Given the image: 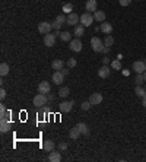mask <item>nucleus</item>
I'll return each mask as SVG.
<instances>
[{"label": "nucleus", "mask_w": 146, "mask_h": 162, "mask_svg": "<svg viewBox=\"0 0 146 162\" xmlns=\"http://www.w3.org/2000/svg\"><path fill=\"white\" fill-rule=\"evenodd\" d=\"M47 102H48V98H47V95L45 94H38V95H35L32 99V104L35 107H44V105H47Z\"/></svg>", "instance_id": "obj_1"}, {"label": "nucleus", "mask_w": 146, "mask_h": 162, "mask_svg": "<svg viewBox=\"0 0 146 162\" xmlns=\"http://www.w3.org/2000/svg\"><path fill=\"white\" fill-rule=\"evenodd\" d=\"M67 22V18L65 15H57L56 19H54V22H53V29H56V31H60V28L63 26V25Z\"/></svg>", "instance_id": "obj_2"}, {"label": "nucleus", "mask_w": 146, "mask_h": 162, "mask_svg": "<svg viewBox=\"0 0 146 162\" xmlns=\"http://www.w3.org/2000/svg\"><path fill=\"white\" fill-rule=\"evenodd\" d=\"M94 21H95V18L94 15H91V12H85L83 15H81V24L83 26H91Z\"/></svg>", "instance_id": "obj_3"}, {"label": "nucleus", "mask_w": 146, "mask_h": 162, "mask_svg": "<svg viewBox=\"0 0 146 162\" xmlns=\"http://www.w3.org/2000/svg\"><path fill=\"white\" fill-rule=\"evenodd\" d=\"M91 47H92V50H94L95 53H99V51H102V48H104V44H102V41L99 40L98 37H94V38L91 40Z\"/></svg>", "instance_id": "obj_4"}, {"label": "nucleus", "mask_w": 146, "mask_h": 162, "mask_svg": "<svg viewBox=\"0 0 146 162\" xmlns=\"http://www.w3.org/2000/svg\"><path fill=\"white\" fill-rule=\"evenodd\" d=\"M53 29V25L50 24V22H40L38 24V32L42 34V35H47V34H50V31Z\"/></svg>", "instance_id": "obj_5"}, {"label": "nucleus", "mask_w": 146, "mask_h": 162, "mask_svg": "<svg viewBox=\"0 0 146 162\" xmlns=\"http://www.w3.org/2000/svg\"><path fill=\"white\" fill-rule=\"evenodd\" d=\"M73 105H75V101H63V102L58 105V108H60L61 113H70Z\"/></svg>", "instance_id": "obj_6"}, {"label": "nucleus", "mask_w": 146, "mask_h": 162, "mask_svg": "<svg viewBox=\"0 0 146 162\" xmlns=\"http://www.w3.org/2000/svg\"><path fill=\"white\" fill-rule=\"evenodd\" d=\"M56 34H47V35H44V45L45 47H54V44H56Z\"/></svg>", "instance_id": "obj_7"}, {"label": "nucleus", "mask_w": 146, "mask_h": 162, "mask_svg": "<svg viewBox=\"0 0 146 162\" xmlns=\"http://www.w3.org/2000/svg\"><path fill=\"white\" fill-rule=\"evenodd\" d=\"M69 47H70V50L72 51H75V53H79V51H82V42L79 38H75V40H72L70 42H69Z\"/></svg>", "instance_id": "obj_8"}, {"label": "nucleus", "mask_w": 146, "mask_h": 162, "mask_svg": "<svg viewBox=\"0 0 146 162\" xmlns=\"http://www.w3.org/2000/svg\"><path fill=\"white\" fill-rule=\"evenodd\" d=\"M89 102L92 104V105H98V104H101V102H102V94H99V92H94V94H91Z\"/></svg>", "instance_id": "obj_9"}, {"label": "nucleus", "mask_w": 146, "mask_h": 162, "mask_svg": "<svg viewBox=\"0 0 146 162\" xmlns=\"http://www.w3.org/2000/svg\"><path fill=\"white\" fill-rule=\"evenodd\" d=\"M12 127V123L9 121V118H0V131L2 133H8Z\"/></svg>", "instance_id": "obj_10"}, {"label": "nucleus", "mask_w": 146, "mask_h": 162, "mask_svg": "<svg viewBox=\"0 0 146 162\" xmlns=\"http://www.w3.org/2000/svg\"><path fill=\"white\" fill-rule=\"evenodd\" d=\"M79 21H81V18L78 16L76 13H69L67 15V22L66 24L67 25H72V26H76V25H79Z\"/></svg>", "instance_id": "obj_11"}, {"label": "nucleus", "mask_w": 146, "mask_h": 162, "mask_svg": "<svg viewBox=\"0 0 146 162\" xmlns=\"http://www.w3.org/2000/svg\"><path fill=\"white\" fill-rule=\"evenodd\" d=\"M51 79H53V82H54L56 85H61V83L65 82V74L60 72V70H56V72L53 73V78H51Z\"/></svg>", "instance_id": "obj_12"}, {"label": "nucleus", "mask_w": 146, "mask_h": 162, "mask_svg": "<svg viewBox=\"0 0 146 162\" xmlns=\"http://www.w3.org/2000/svg\"><path fill=\"white\" fill-rule=\"evenodd\" d=\"M50 91H51V85H50L48 82H41L40 85H38V94H50Z\"/></svg>", "instance_id": "obj_13"}, {"label": "nucleus", "mask_w": 146, "mask_h": 162, "mask_svg": "<svg viewBox=\"0 0 146 162\" xmlns=\"http://www.w3.org/2000/svg\"><path fill=\"white\" fill-rule=\"evenodd\" d=\"M133 70L136 73H143L146 70V63L145 61H134L133 63Z\"/></svg>", "instance_id": "obj_14"}, {"label": "nucleus", "mask_w": 146, "mask_h": 162, "mask_svg": "<svg viewBox=\"0 0 146 162\" xmlns=\"http://www.w3.org/2000/svg\"><path fill=\"white\" fill-rule=\"evenodd\" d=\"M42 147H44V150H45V152H51V150H54V149H56V143H54V142H53V140H44V143H42Z\"/></svg>", "instance_id": "obj_15"}, {"label": "nucleus", "mask_w": 146, "mask_h": 162, "mask_svg": "<svg viewBox=\"0 0 146 162\" xmlns=\"http://www.w3.org/2000/svg\"><path fill=\"white\" fill-rule=\"evenodd\" d=\"M110 73H111V70H110V67L107 64H104L99 70H98V76L99 78H102V79H105V78H108L110 76Z\"/></svg>", "instance_id": "obj_16"}, {"label": "nucleus", "mask_w": 146, "mask_h": 162, "mask_svg": "<svg viewBox=\"0 0 146 162\" xmlns=\"http://www.w3.org/2000/svg\"><path fill=\"white\" fill-rule=\"evenodd\" d=\"M48 161L50 162H60L61 161V155L60 152H57V150H51L48 155Z\"/></svg>", "instance_id": "obj_17"}, {"label": "nucleus", "mask_w": 146, "mask_h": 162, "mask_svg": "<svg viewBox=\"0 0 146 162\" xmlns=\"http://www.w3.org/2000/svg\"><path fill=\"white\" fill-rule=\"evenodd\" d=\"M97 0H88L86 2V5H85V8H86V12H97Z\"/></svg>", "instance_id": "obj_18"}, {"label": "nucleus", "mask_w": 146, "mask_h": 162, "mask_svg": "<svg viewBox=\"0 0 146 162\" xmlns=\"http://www.w3.org/2000/svg\"><path fill=\"white\" fill-rule=\"evenodd\" d=\"M99 29L102 31L104 34H111L113 32V25L111 24H107V22H101V26H99Z\"/></svg>", "instance_id": "obj_19"}, {"label": "nucleus", "mask_w": 146, "mask_h": 162, "mask_svg": "<svg viewBox=\"0 0 146 162\" xmlns=\"http://www.w3.org/2000/svg\"><path fill=\"white\" fill-rule=\"evenodd\" d=\"M76 127H78V130L81 131V134H89V127H88V124L86 123H79V124H76Z\"/></svg>", "instance_id": "obj_20"}, {"label": "nucleus", "mask_w": 146, "mask_h": 162, "mask_svg": "<svg viewBox=\"0 0 146 162\" xmlns=\"http://www.w3.org/2000/svg\"><path fill=\"white\" fill-rule=\"evenodd\" d=\"M51 67H53L54 70H61V69L65 67V61H63V60H60V58H56V60H53Z\"/></svg>", "instance_id": "obj_21"}, {"label": "nucleus", "mask_w": 146, "mask_h": 162, "mask_svg": "<svg viewBox=\"0 0 146 162\" xmlns=\"http://www.w3.org/2000/svg\"><path fill=\"white\" fill-rule=\"evenodd\" d=\"M69 136H70V139L72 140H78L79 139V136H81V131L78 130V127L75 126L73 129H70V131H69Z\"/></svg>", "instance_id": "obj_22"}, {"label": "nucleus", "mask_w": 146, "mask_h": 162, "mask_svg": "<svg viewBox=\"0 0 146 162\" xmlns=\"http://www.w3.org/2000/svg\"><path fill=\"white\" fill-rule=\"evenodd\" d=\"M94 18H95V21H98L101 24V22L105 21V13L102 10H97V12H94Z\"/></svg>", "instance_id": "obj_23"}, {"label": "nucleus", "mask_w": 146, "mask_h": 162, "mask_svg": "<svg viewBox=\"0 0 146 162\" xmlns=\"http://www.w3.org/2000/svg\"><path fill=\"white\" fill-rule=\"evenodd\" d=\"M83 32H85V26L83 25H76L75 26V31H73V34L76 35V38H79V37H82L83 35Z\"/></svg>", "instance_id": "obj_24"}, {"label": "nucleus", "mask_w": 146, "mask_h": 162, "mask_svg": "<svg viewBox=\"0 0 146 162\" xmlns=\"http://www.w3.org/2000/svg\"><path fill=\"white\" fill-rule=\"evenodd\" d=\"M10 117V111H9L6 105H0V118H9Z\"/></svg>", "instance_id": "obj_25"}, {"label": "nucleus", "mask_w": 146, "mask_h": 162, "mask_svg": "<svg viewBox=\"0 0 146 162\" xmlns=\"http://www.w3.org/2000/svg\"><path fill=\"white\" fill-rule=\"evenodd\" d=\"M58 37H60V40H61V41H66V42H67V41H69V42L72 41V34L67 32V31H65V32H60V35H58Z\"/></svg>", "instance_id": "obj_26"}, {"label": "nucleus", "mask_w": 146, "mask_h": 162, "mask_svg": "<svg viewBox=\"0 0 146 162\" xmlns=\"http://www.w3.org/2000/svg\"><path fill=\"white\" fill-rule=\"evenodd\" d=\"M134 94H136L138 97L143 98V97H146V89L145 88H142L140 85H138V86H136V89H134Z\"/></svg>", "instance_id": "obj_27"}, {"label": "nucleus", "mask_w": 146, "mask_h": 162, "mask_svg": "<svg viewBox=\"0 0 146 162\" xmlns=\"http://www.w3.org/2000/svg\"><path fill=\"white\" fill-rule=\"evenodd\" d=\"M58 95L61 98H67L70 95V89H69L67 86H63V88H60V91H58Z\"/></svg>", "instance_id": "obj_28"}, {"label": "nucleus", "mask_w": 146, "mask_h": 162, "mask_svg": "<svg viewBox=\"0 0 146 162\" xmlns=\"http://www.w3.org/2000/svg\"><path fill=\"white\" fill-rule=\"evenodd\" d=\"M9 70H10V69H9L8 63H2V64H0V74H2V76H6L9 73Z\"/></svg>", "instance_id": "obj_29"}, {"label": "nucleus", "mask_w": 146, "mask_h": 162, "mask_svg": "<svg viewBox=\"0 0 146 162\" xmlns=\"http://www.w3.org/2000/svg\"><path fill=\"white\" fill-rule=\"evenodd\" d=\"M113 44H114V37L108 34L105 37V40H104V45H105V47H111Z\"/></svg>", "instance_id": "obj_30"}, {"label": "nucleus", "mask_w": 146, "mask_h": 162, "mask_svg": "<svg viewBox=\"0 0 146 162\" xmlns=\"http://www.w3.org/2000/svg\"><path fill=\"white\" fill-rule=\"evenodd\" d=\"M111 67L114 70H121V61L120 60H113L111 61Z\"/></svg>", "instance_id": "obj_31"}, {"label": "nucleus", "mask_w": 146, "mask_h": 162, "mask_svg": "<svg viewBox=\"0 0 146 162\" xmlns=\"http://www.w3.org/2000/svg\"><path fill=\"white\" fill-rule=\"evenodd\" d=\"M134 82H136V85H140V83H143V82H145L143 73H136V79H134Z\"/></svg>", "instance_id": "obj_32"}, {"label": "nucleus", "mask_w": 146, "mask_h": 162, "mask_svg": "<svg viewBox=\"0 0 146 162\" xmlns=\"http://www.w3.org/2000/svg\"><path fill=\"white\" fill-rule=\"evenodd\" d=\"M72 10H73V5H72V3H66L65 6H63V12H65V13H67V15H69V13H72Z\"/></svg>", "instance_id": "obj_33"}, {"label": "nucleus", "mask_w": 146, "mask_h": 162, "mask_svg": "<svg viewBox=\"0 0 146 162\" xmlns=\"http://www.w3.org/2000/svg\"><path fill=\"white\" fill-rule=\"evenodd\" d=\"M66 64H67V67H69V69H73V67H75V66H76V58H67V63H66Z\"/></svg>", "instance_id": "obj_34"}, {"label": "nucleus", "mask_w": 146, "mask_h": 162, "mask_svg": "<svg viewBox=\"0 0 146 162\" xmlns=\"http://www.w3.org/2000/svg\"><path fill=\"white\" fill-rule=\"evenodd\" d=\"M91 107H92V104H91L89 101H85V102H82V104H81V108L83 110V111H88Z\"/></svg>", "instance_id": "obj_35"}, {"label": "nucleus", "mask_w": 146, "mask_h": 162, "mask_svg": "<svg viewBox=\"0 0 146 162\" xmlns=\"http://www.w3.org/2000/svg\"><path fill=\"white\" fill-rule=\"evenodd\" d=\"M58 149H60V150H66V149H67V143H66V142H61V143L58 145Z\"/></svg>", "instance_id": "obj_36"}, {"label": "nucleus", "mask_w": 146, "mask_h": 162, "mask_svg": "<svg viewBox=\"0 0 146 162\" xmlns=\"http://www.w3.org/2000/svg\"><path fill=\"white\" fill-rule=\"evenodd\" d=\"M130 3H131V0H120V5H121V6H129Z\"/></svg>", "instance_id": "obj_37"}, {"label": "nucleus", "mask_w": 146, "mask_h": 162, "mask_svg": "<svg viewBox=\"0 0 146 162\" xmlns=\"http://www.w3.org/2000/svg\"><path fill=\"white\" fill-rule=\"evenodd\" d=\"M0 98H2V99H5V98H6V91L3 89V88L0 89Z\"/></svg>", "instance_id": "obj_38"}, {"label": "nucleus", "mask_w": 146, "mask_h": 162, "mask_svg": "<svg viewBox=\"0 0 146 162\" xmlns=\"http://www.w3.org/2000/svg\"><path fill=\"white\" fill-rule=\"evenodd\" d=\"M60 72L63 73V74H65V76H67V74H69V70H67V69H65V67H63V69H61V70H60Z\"/></svg>", "instance_id": "obj_39"}, {"label": "nucleus", "mask_w": 146, "mask_h": 162, "mask_svg": "<svg viewBox=\"0 0 146 162\" xmlns=\"http://www.w3.org/2000/svg\"><path fill=\"white\" fill-rule=\"evenodd\" d=\"M102 61H104V64H108V63H110V58H108V57H104Z\"/></svg>", "instance_id": "obj_40"}, {"label": "nucleus", "mask_w": 146, "mask_h": 162, "mask_svg": "<svg viewBox=\"0 0 146 162\" xmlns=\"http://www.w3.org/2000/svg\"><path fill=\"white\" fill-rule=\"evenodd\" d=\"M102 51H104L105 54H108V51H110V47H105V45H104V48H102Z\"/></svg>", "instance_id": "obj_41"}, {"label": "nucleus", "mask_w": 146, "mask_h": 162, "mask_svg": "<svg viewBox=\"0 0 146 162\" xmlns=\"http://www.w3.org/2000/svg\"><path fill=\"white\" fill-rule=\"evenodd\" d=\"M142 102H143V107H146V97L142 98Z\"/></svg>", "instance_id": "obj_42"}, {"label": "nucleus", "mask_w": 146, "mask_h": 162, "mask_svg": "<svg viewBox=\"0 0 146 162\" xmlns=\"http://www.w3.org/2000/svg\"><path fill=\"white\" fill-rule=\"evenodd\" d=\"M143 78H145V82H146V70L143 72Z\"/></svg>", "instance_id": "obj_43"}, {"label": "nucleus", "mask_w": 146, "mask_h": 162, "mask_svg": "<svg viewBox=\"0 0 146 162\" xmlns=\"http://www.w3.org/2000/svg\"><path fill=\"white\" fill-rule=\"evenodd\" d=\"M44 2H50V0H44Z\"/></svg>", "instance_id": "obj_44"}, {"label": "nucleus", "mask_w": 146, "mask_h": 162, "mask_svg": "<svg viewBox=\"0 0 146 162\" xmlns=\"http://www.w3.org/2000/svg\"><path fill=\"white\" fill-rule=\"evenodd\" d=\"M145 89H146V85H145Z\"/></svg>", "instance_id": "obj_45"}, {"label": "nucleus", "mask_w": 146, "mask_h": 162, "mask_svg": "<svg viewBox=\"0 0 146 162\" xmlns=\"http://www.w3.org/2000/svg\"><path fill=\"white\" fill-rule=\"evenodd\" d=\"M145 63H146V58H145Z\"/></svg>", "instance_id": "obj_46"}, {"label": "nucleus", "mask_w": 146, "mask_h": 162, "mask_svg": "<svg viewBox=\"0 0 146 162\" xmlns=\"http://www.w3.org/2000/svg\"><path fill=\"white\" fill-rule=\"evenodd\" d=\"M138 2H140V0H138Z\"/></svg>", "instance_id": "obj_47"}]
</instances>
